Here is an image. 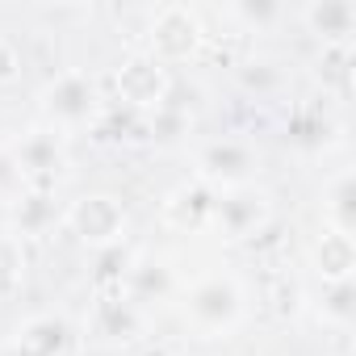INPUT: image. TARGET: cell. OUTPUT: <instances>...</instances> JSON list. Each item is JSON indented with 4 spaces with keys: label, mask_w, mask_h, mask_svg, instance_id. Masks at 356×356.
Instances as JSON below:
<instances>
[{
    "label": "cell",
    "mask_w": 356,
    "mask_h": 356,
    "mask_svg": "<svg viewBox=\"0 0 356 356\" xmlns=\"http://www.w3.org/2000/svg\"><path fill=\"white\" fill-rule=\"evenodd\" d=\"M197 163H202V176L206 181H214V185H243L248 176L256 172V151L248 147V143H239V138H214V143H206L202 147V155H197Z\"/></svg>",
    "instance_id": "obj_6"
},
{
    "label": "cell",
    "mask_w": 356,
    "mask_h": 356,
    "mask_svg": "<svg viewBox=\"0 0 356 356\" xmlns=\"http://www.w3.org/2000/svg\"><path fill=\"white\" fill-rule=\"evenodd\" d=\"M126 273H130V252H126L122 243L101 248V260H97V281H101V285H109V281H122Z\"/></svg>",
    "instance_id": "obj_22"
},
{
    "label": "cell",
    "mask_w": 356,
    "mask_h": 356,
    "mask_svg": "<svg viewBox=\"0 0 356 356\" xmlns=\"http://www.w3.org/2000/svg\"><path fill=\"white\" fill-rule=\"evenodd\" d=\"M118 101L126 105V109H159L163 101H168V92H172V80H168V67L163 63H155L151 55H130V59H122V67H118Z\"/></svg>",
    "instance_id": "obj_4"
},
{
    "label": "cell",
    "mask_w": 356,
    "mask_h": 356,
    "mask_svg": "<svg viewBox=\"0 0 356 356\" xmlns=\"http://www.w3.org/2000/svg\"><path fill=\"white\" fill-rule=\"evenodd\" d=\"M239 80H243V88H252V92H273V88L281 84V67L268 63V59H252V63L239 72Z\"/></svg>",
    "instance_id": "obj_19"
},
{
    "label": "cell",
    "mask_w": 356,
    "mask_h": 356,
    "mask_svg": "<svg viewBox=\"0 0 356 356\" xmlns=\"http://www.w3.org/2000/svg\"><path fill=\"white\" fill-rule=\"evenodd\" d=\"M42 109H47V118L59 122V126H80V122H88L92 109H97V84H92L84 72H63V76H55V80L47 84Z\"/></svg>",
    "instance_id": "obj_5"
},
{
    "label": "cell",
    "mask_w": 356,
    "mask_h": 356,
    "mask_svg": "<svg viewBox=\"0 0 356 356\" xmlns=\"http://www.w3.org/2000/svg\"><path fill=\"white\" fill-rule=\"evenodd\" d=\"M55 218H59V210H55V197L51 193H26V197H17V210H13V227H17V235H42V231H51L55 227Z\"/></svg>",
    "instance_id": "obj_14"
},
{
    "label": "cell",
    "mask_w": 356,
    "mask_h": 356,
    "mask_svg": "<svg viewBox=\"0 0 356 356\" xmlns=\"http://www.w3.org/2000/svg\"><path fill=\"white\" fill-rule=\"evenodd\" d=\"M185 310H189L193 327H202L210 335H227L243 318V289L235 277H206L189 289Z\"/></svg>",
    "instance_id": "obj_1"
},
{
    "label": "cell",
    "mask_w": 356,
    "mask_h": 356,
    "mask_svg": "<svg viewBox=\"0 0 356 356\" xmlns=\"http://www.w3.org/2000/svg\"><path fill=\"white\" fill-rule=\"evenodd\" d=\"M302 22L310 26V34H318L331 47H343L348 34L356 30V9L348 0H310L302 9Z\"/></svg>",
    "instance_id": "obj_9"
},
{
    "label": "cell",
    "mask_w": 356,
    "mask_h": 356,
    "mask_svg": "<svg viewBox=\"0 0 356 356\" xmlns=\"http://www.w3.org/2000/svg\"><path fill=\"white\" fill-rule=\"evenodd\" d=\"M214 193L206 185H181L168 202H163V218L176 227V231H197L206 218H214Z\"/></svg>",
    "instance_id": "obj_11"
},
{
    "label": "cell",
    "mask_w": 356,
    "mask_h": 356,
    "mask_svg": "<svg viewBox=\"0 0 356 356\" xmlns=\"http://www.w3.org/2000/svg\"><path fill=\"white\" fill-rule=\"evenodd\" d=\"M214 218L222 222V231L231 239H243V235H252L268 222V197L252 193V189H235L222 202H214Z\"/></svg>",
    "instance_id": "obj_7"
},
{
    "label": "cell",
    "mask_w": 356,
    "mask_h": 356,
    "mask_svg": "<svg viewBox=\"0 0 356 356\" xmlns=\"http://www.w3.org/2000/svg\"><path fill=\"white\" fill-rule=\"evenodd\" d=\"M17 343H22L30 356H63L67 343H72V331H67L63 318L38 314V318H30V323L17 331Z\"/></svg>",
    "instance_id": "obj_13"
},
{
    "label": "cell",
    "mask_w": 356,
    "mask_h": 356,
    "mask_svg": "<svg viewBox=\"0 0 356 356\" xmlns=\"http://www.w3.org/2000/svg\"><path fill=\"white\" fill-rule=\"evenodd\" d=\"M323 318H331V323H339V327H348V323L356 318V281H335V285H327V293H323Z\"/></svg>",
    "instance_id": "obj_18"
},
{
    "label": "cell",
    "mask_w": 356,
    "mask_h": 356,
    "mask_svg": "<svg viewBox=\"0 0 356 356\" xmlns=\"http://www.w3.org/2000/svg\"><path fill=\"white\" fill-rule=\"evenodd\" d=\"M147 38H151V51H147V55H151L155 63H181V59H189V55L202 47V22H197V13L185 9V5H163V9L151 17Z\"/></svg>",
    "instance_id": "obj_3"
},
{
    "label": "cell",
    "mask_w": 356,
    "mask_h": 356,
    "mask_svg": "<svg viewBox=\"0 0 356 356\" xmlns=\"http://www.w3.org/2000/svg\"><path fill=\"white\" fill-rule=\"evenodd\" d=\"M314 268L323 273L327 285H335V281H352V277H356V239L331 227V231L314 243Z\"/></svg>",
    "instance_id": "obj_10"
},
{
    "label": "cell",
    "mask_w": 356,
    "mask_h": 356,
    "mask_svg": "<svg viewBox=\"0 0 356 356\" xmlns=\"http://www.w3.org/2000/svg\"><path fill=\"white\" fill-rule=\"evenodd\" d=\"M231 13L260 30V26H273L281 17V5H277V0H239V5H231Z\"/></svg>",
    "instance_id": "obj_21"
},
{
    "label": "cell",
    "mask_w": 356,
    "mask_h": 356,
    "mask_svg": "<svg viewBox=\"0 0 356 356\" xmlns=\"http://www.w3.org/2000/svg\"><path fill=\"white\" fill-rule=\"evenodd\" d=\"M0 356H30V352H26V348H22V343H17V339H13V343H9V348H0Z\"/></svg>",
    "instance_id": "obj_25"
},
{
    "label": "cell",
    "mask_w": 356,
    "mask_h": 356,
    "mask_svg": "<svg viewBox=\"0 0 356 356\" xmlns=\"http://www.w3.org/2000/svg\"><path fill=\"white\" fill-rule=\"evenodd\" d=\"M327 130L331 126L323 122V113H293V122H289V138L302 147H318L327 138Z\"/></svg>",
    "instance_id": "obj_20"
},
{
    "label": "cell",
    "mask_w": 356,
    "mask_h": 356,
    "mask_svg": "<svg viewBox=\"0 0 356 356\" xmlns=\"http://www.w3.org/2000/svg\"><path fill=\"white\" fill-rule=\"evenodd\" d=\"M67 227L88 248H113L126 235V206L113 193H84L67 206Z\"/></svg>",
    "instance_id": "obj_2"
},
{
    "label": "cell",
    "mask_w": 356,
    "mask_h": 356,
    "mask_svg": "<svg viewBox=\"0 0 356 356\" xmlns=\"http://www.w3.org/2000/svg\"><path fill=\"white\" fill-rule=\"evenodd\" d=\"M9 155H13L22 176H51V172L63 168V143H59L55 130H30Z\"/></svg>",
    "instance_id": "obj_8"
},
{
    "label": "cell",
    "mask_w": 356,
    "mask_h": 356,
    "mask_svg": "<svg viewBox=\"0 0 356 356\" xmlns=\"http://www.w3.org/2000/svg\"><path fill=\"white\" fill-rule=\"evenodd\" d=\"M17 185H22V172H17L13 155L0 151V193H9V189H17Z\"/></svg>",
    "instance_id": "obj_24"
},
{
    "label": "cell",
    "mask_w": 356,
    "mask_h": 356,
    "mask_svg": "<svg viewBox=\"0 0 356 356\" xmlns=\"http://www.w3.org/2000/svg\"><path fill=\"white\" fill-rule=\"evenodd\" d=\"M126 281H130V302L168 298V289H172V273L163 264H130Z\"/></svg>",
    "instance_id": "obj_16"
},
{
    "label": "cell",
    "mask_w": 356,
    "mask_h": 356,
    "mask_svg": "<svg viewBox=\"0 0 356 356\" xmlns=\"http://www.w3.org/2000/svg\"><path fill=\"white\" fill-rule=\"evenodd\" d=\"M17 72H22V55H17V47H13L9 38H0V88L13 84Z\"/></svg>",
    "instance_id": "obj_23"
},
{
    "label": "cell",
    "mask_w": 356,
    "mask_h": 356,
    "mask_svg": "<svg viewBox=\"0 0 356 356\" xmlns=\"http://www.w3.org/2000/svg\"><path fill=\"white\" fill-rule=\"evenodd\" d=\"M92 335L109 339V343H126L138 335V310L130 298H101L92 310Z\"/></svg>",
    "instance_id": "obj_12"
},
{
    "label": "cell",
    "mask_w": 356,
    "mask_h": 356,
    "mask_svg": "<svg viewBox=\"0 0 356 356\" xmlns=\"http://www.w3.org/2000/svg\"><path fill=\"white\" fill-rule=\"evenodd\" d=\"M327 214H331L335 231H343V235L356 231V176L352 172L335 176V185L327 193Z\"/></svg>",
    "instance_id": "obj_15"
},
{
    "label": "cell",
    "mask_w": 356,
    "mask_h": 356,
    "mask_svg": "<svg viewBox=\"0 0 356 356\" xmlns=\"http://www.w3.org/2000/svg\"><path fill=\"white\" fill-rule=\"evenodd\" d=\"M26 277V248L17 235H0V293L17 289Z\"/></svg>",
    "instance_id": "obj_17"
}]
</instances>
